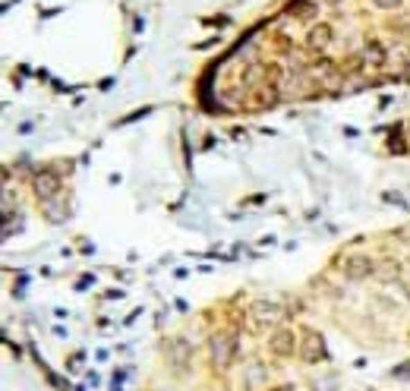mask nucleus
<instances>
[{"label": "nucleus", "mask_w": 410, "mask_h": 391, "mask_svg": "<svg viewBox=\"0 0 410 391\" xmlns=\"http://www.w3.org/2000/svg\"><path fill=\"white\" fill-rule=\"evenodd\" d=\"M208 350H212V366L215 370H227L237 356V334L233 331H215L212 341H208Z\"/></svg>", "instance_id": "nucleus-1"}, {"label": "nucleus", "mask_w": 410, "mask_h": 391, "mask_svg": "<svg viewBox=\"0 0 410 391\" xmlns=\"http://www.w3.org/2000/svg\"><path fill=\"white\" fill-rule=\"evenodd\" d=\"M300 356L303 363H322L328 360V350H326V341L319 331H303V341H300Z\"/></svg>", "instance_id": "nucleus-2"}, {"label": "nucleus", "mask_w": 410, "mask_h": 391, "mask_svg": "<svg viewBox=\"0 0 410 391\" xmlns=\"http://www.w3.org/2000/svg\"><path fill=\"white\" fill-rule=\"evenodd\" d=\"M281 306L278 303H269V300H256L253 303V322L259 328H271V325H278L281 322Z\"/></svg>", "instance_id": "nucleus-3"}, {"label": "nucleus", "mask_w": 410, "mask_h": 391, "mask_svg": "<svg viewBox=\"0 0 410 391\" xmlns=\"http://www.w3.org/2000/svg\"><path fill=\"white\" fill-rule=\"evenodd\" d=\"M373 269H375L373 259L363 256V253L344 259V278H350V281H366V278L373 275Z\"/></svg>", "instance_id": "nucleus-4"}, {"label": "nucleus", "mask_w": 410, "mask_h": 391, "mask_svg": "<svg viewBox=\"0 0 410 391\" xmlns=\"http://www.w3.org/2000/svg\"><path fill=\"white\" fill-rule=\"evenodd\" d=\"M269 350L275 356H294V350H297V338H294V331H290V328H278V331L269 338Z\"/></svg>", "instance_id": "nucleus-5"}, {"label": "nucleus", "mask_w": 410, "mask_h": 391, "mask_svg": "<svg viewBox=\"0 0 410 391\" xmlns=\"http://www.w3.org/2000/svg\"><path fill=\"white\" fill-rule=\"evenodd\" d=\"M35 196L38 199H54L57 192H60V177H57V174H51V171H42V174H35Z\"/></svg>", "instance_id": "nucleus-6"}, {"label": "nucleus", "mask_w": 410, "mask_h": 391, "mask_svg": "<svg viewBox=\"0 0 410 391\" xmlns=\"http://www.w3.org/2000/svg\"><path fill=\"white\" fill-rule=\"evenodd\" d=\"M332 38H335V32L328 22H319V26H312V29L306 32V44H310L312 51H326L328 44H332Z\"/></svg>", "instance_id": "nucleus-7"}, {"label": "nucleus", "mask_w": 410, "mask_h": 391, "mask_svg": "<svg viewBox=\"0 0 410 391\" xmlns=\"http://www.w3.org/2000/svg\"><path fill=\"white\" fill-rule=\"evenodd\" d=\"M190 344L184 341V338H177V341L170 344V363H174V370H186V360H190Z\"/></svg>", "instance_id": "nucleus-8"}, {"label": "nucleus", "mask_w": 410, "mask_h": 391, "mask_svg": "<svg viewBox=\"0 0 410 391\" xmlns=\"http://www.w3.org/2000/svg\"><path fill=\"white\" fill-rule=\"evenodd\" d=\"M363 64L382 66V64H385V51L379 48V44H366V48H363Z\"/></svg>", "instance_id": "nucleus-9"}, {"label": "nucleus", "mask_w": 410, "mask_h": 391, "mask_svg": "<svg viewBox=\"0 0 410 391\" xmlns=\"http://www.w3.org/2000/svg\"><path fill=\"white\" fill-rule=\"evenodd\" d=\"M249 388H259V385L262 382H265V370H262V366H259V363H253V366H249Z\"/></svg>", "instance_id": "nucleus-10"}, {"label": "nucleus", "mask_w": 410, "mask_h": 391, "mask_svg": "<svg viewBox=\"0 0 410 391\" xmlns=\"http://www.w3.org/2000/svg\"><path fill=\"white\" fill-rule=\"evenodd\" d=\"M379 10H395V7H401V0H373Z\"/></svg>", "instance_id": "nucleus-11"}, {"label": "nucleus", "mask_w": 410, "mask_h": 391, "mask_svg": "<svg viewBox=\"0 0 410 391\" xmlns=\"http://www.w3.org/2000/svg\"><path fill=\"white\" fill-rule=\"evenodd\" d=\"M278 391H294V385H281V388H278Z\"/></svg>", "instance_id": "nucleus-12"}, {"label": "nucleus", "mask_w": 410, "mask_h": 391, "mask_svg": "<svg viewBox=\"0 0 410 391\" xmlns=\"http://www.w3.org/2000/svg\"><path fill=\"white\" fill-rule=\"evenodd\" d=\"M404 79H407V82H410V66H407V70H404Z\"/></svg>", "instance_id": "nucleus-13"}]
</instances>
